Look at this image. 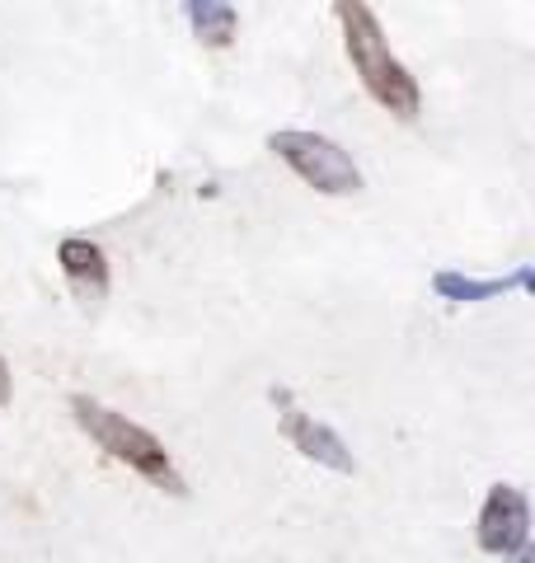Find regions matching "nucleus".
Segmentation results:
<instances>
[{"instance_id":"1","label":"nucleus","mask_w":535,"mask_h":563,"mask_svg":"<svg viewBox=\"0 0 535 563\" xmlns=\"http://www.w3.org/2000/svg\"><path fill=\"white\" fill-rule=\"evenodd\" d=\"M334 20H338V29H343L348 62L357 66V76H362L367 95L376 99L385 113H395L400 122H414L418 109H423L418 80L408 76V66L395 57V52H390L376 10L362 5V0H338V5H334Z\"/></svg>"},{"instance_id":"2","label":"nucleus","mask_w":535,"mask_h":563,"mask_svg":"<svg viewBox=\"0 0 535 563\" xmlns=\"http://www.w3.org/2000/svg\"><path fill=\"white\" fill-rule=\"evenodd\" d=\"M70 413H76L80 428L95 437V446H99V451H109L118 465L137 470L141 479L160 484L165 493H184V479H178V470H174V461H170V451L160 446V437H151L146 428H137L132 418H122V413H113V409H103V404L85 399V395L70 399Z\"/></svg>"},{"instance_id":"3","label":"nucleus","mask_w":535,"mask_h":563,"mask_svg":"<svg viewBox=\"0 0 535 563\" xmlns=\"http://www.w3.org/2000/svg\"><path fill=\"white\" fill-rule=\"evenodd\" d=\"M268 146H273L310 188L329 192V198H348V192L362 188V169H357V161L338 146V141L319 136V132H273Z\"/></svg>"},{"instance_id":"4","label":"nucleus","mask_w":535,"mask_h":563,"mask_svg":"<svg viewBox=\"0 0 535 563\" xmlns=\"http://www.w3.org/2000/svg\"><path fill=\"white\" fill-rule=\"evenodd\" d=\"M526 536H531V503H526V493L512 488V484H493L484 507H479V521H474L479 550L512 559L526 544Z\"/></svg>"},{"instance_id":"5","label":"nucleus","mask_w":535,"mask_h":563,"mask_svg":"<svg viewBox=\"0 0 535 563\" xmlns=\"http://www.w3.org/2000/svg\"><path fill=\"white\" fill-rule=\"evenodd\" d=\"M277 404H282V437H287V442L301 451V455H310V461H319V465H329V470H352V455H348V446L338 442V437L325 428V422H315L310 413H301L296 404H287L277 395Z\"/></svg>"},{"instance_id":"6","label":"nucleus","mask_w":535,"mask_h":563,"mask_svg":"<svg viewBox=\"0 0 535 563\" xmlns=\"http://www.w3.org/2000/svg\"><path fill=\"white\" fill-rule=\"evenodd\" d=\"M57 258H62V273H66V282L76 287L80 296H103L109 291V258H103V250L95 240H62V250H57Z\"/></svg>"},{"instance_id":"7","label":"nucleus","mask_w":535,"mask_h":563,"mask_svg":"<svg viewBox=\"0 0 535 563\" xmlns=\"http://www.w3.org/2000/svg\"><path fill=\"white\" fill-rule=\"evenodd\" d=\"M188 20L207 47H226L236 38V10L230 5H188Z\"/></svg>"},{"instance_id":"8","label":"nucleus","mask_w":535,"mask_h":563,"mask_svg":"<svg viewBox=\"0 0 535 563\" xmlns=\"http://www.w3.org/2000/svg\"><path fill=\"white\" fill-rule=\"evenodd\" d=\"M512 287V277H498V282H466V277H456V273H441L437 277V291L441 296H456V301H484V296H498V291H507Z\"/></svg>"},{"instance_id":"9","label":"nucleus","mask_w":535,"mask_h":563,"mask_svg":"<svg viewBox=\"0 0 535 563\" xmlns=\"http://www.w3.org/2000/svg\"><path fill=\"white\" fill-rule=\"evenodd\" d=\"M0 399H10V366L0 362Z\"/></svg>"},{"instance_id":"10","label":"nucleus","mask_w":535,"mask_h":563,"mask_svg":"<svg viewBox=\"0 0 535 563\" xmlns=\"http://www.w3.org/2000/svg\"><path fill=\"white\" fill-rule=\"evenodd\" d=\"M516 563H535V544L531 550H516Z\"/></svg>"}]
</instances>
